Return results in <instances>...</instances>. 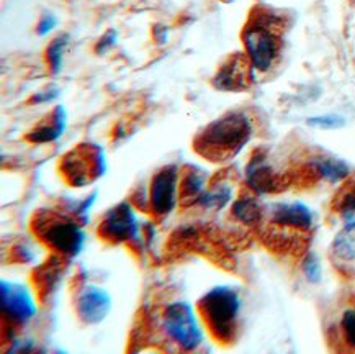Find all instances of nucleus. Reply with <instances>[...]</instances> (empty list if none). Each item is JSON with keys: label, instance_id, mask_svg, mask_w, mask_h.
<instances>
[{"label": "nucleus", "instance_id": "f257e3e1", "mask_svg": "<svg viewBox=\"0 0 355 354\" xmlns=\"http://www.w3.org/2000/svg\"><path fill=\"white\" fill-rule=\"evenodd\" d=\"M313 226V213L303 203H274L263 210L257 233L268 251L282 256H304Z\"/></svg>", "mask_w": 355, "mask_h": 354}, {"label": "nucleus", "instance_id": "f03ea898", "mask_svg": "<svg viewBox=\"0 0 355 354\" xmlns=\"http://www.w3.org/2000/svg\"><path fill=\"white\" fill-rule=\"evenodd\" d=\"M285 30L284 15L263 6L252 8L243 30V43L250 65L259 74H267L279 65Z\"/></svg>", "mask_w": 355, "mask_h": 354}, {"label": "nucleus", "instance_id": "7ed1b4c3", "mask_svg": "<svg viewBox=\"0 0 355 354\" xmlns=\"http://www.w3.org/2000/svg\"><path fill=\"white\" fill-rule=\"evenodd\" d=\"M252 135V117L245 112H230L200 131L195 151L210 161H227L248 144Z\"/></svg>", "mask_w": 355, "mask_h": 354}, {"label": "nucleus", "instance_id": "20e7f679", "mask_svg": "<svg viewBox=\"0 0 355 354\" xmlns=\"http://www.w3.org/2000/svg\"><path fill=\"white\" fill-rule=\"evenodd\" d=\"M198 310L211 331L213 338L220 343H233L238 338L241 297L238 290L230 285H218L200 298Z\"/></svg>", "mask_w": 355, "mask_h": 354}, {"label": "nucleus", "instance_id": "39448f33", "mask_svg": "<svg viewBox=\"0 0 355 354\" xmlns=\"http://www.w3.org/2000/svg\"><path fill=\"white\" fill-rule=\"evenodd\" d=\"M33 231L53 251L76 258L85 243V233L74 219L61 212L43 210L33 219Z\"/></svg>", "mask_w": 355, "mask_h": 354}, {"label": "nucleus", "instance_id": "423d86ee", "mask_svg": "<svg viewBox=\"0 0 355 354\" xmlns=\"http://www.w3.org/2000/svg\"><path fill=\"white\" fill-rule=\"evenodd\" d=\"M166 331L184 351H195L203 343V331L195 317V310L187 302H174L164 312Z\"/></svg>", "mask_w": 355, "mask_h": 354}, {"label": "nucleus", "instance_id": "0eeeda50", "mask_svg": "<svg viewBox=\"0 0 355 354\" xmlns=\"http://www.w3.org/2000/svg\"><path fill=\"white\" fill-rule=\"evenodd\" d=\"M107 169L105 156L97 146H80L66 154L61 165V172L74 187H84L103 176Z\"/></svg>", "mask_w": 355, "mask_h": 354}, {"label": "nucleus", "instance_id": "6e6552de", "mask_svg": "<svg viewBox=\"0 0 355 354\" xmlns=\"http://www.w3.org/2000/svg\"><path fill=\"white\" fill-rule=\"evenodd\" d=\"M180 169L175 165L162 167L154 174L149 189V205L154 215L167 217L179 202Z\"/></svg>", "mask_w": 355, "mask_h": 354}, {"label": "nucleus", "instance_id": "1a4fd4ad", "mask_svg": "<svg viewBox=\"0 0 355 354\" xmlns=\"http://www.w3.org/2000/svg\"><path fill=\"white\" fill-rule=\"evenodd\" d=\"M98 235L112 243L135 242L139 236V224L130 202H120L110 208L98 226Z\"/></svg>", "mask_w": 355, "mask_h": 354}, {"label": "nucleus", "instance_id": "9d476101", "mask_svg": "<svg viewBox=\"0 0 355 354\" xmlns=\"http://www.w3.org/2000/svg\"><path fill=\"white\" fill-rule=\"evenodd\" d=\"M291 174H282L275 171L274 166L267 161V156L262 153L254 154L245 167V184L254 194H274L288 187Z\"/></svg>", "mask_w": 355, "mask_h": 354}, {"label": "nucleus", "instance_id": "9b49d317", "mask_svg": "<svg viewBox=\"0 0 355 354\" xmlns=\"http://www.w3.org/2000/svg\"><path fill=\"white\" fill-rule=\"evenodd\" d=\"M0 308L3 319L17 325H26L36 315V303L30 290L8 280L0 284Z\"/></svg>", "mask_w": 355, "mask_h": 354}, {"label": "nucleus", "instance_id": "f8f14e48", "mask_svg": "<svg viewBox=\"0 0 355 354\" xmlns=\"http://www.w3.org/2000/svg\"><path fill=\"white\" fill-rule=\"evenodd\" d=\"M256 71L250 65L248 54L236 53L223 62L220 69L213 77V87L227 92H239V90L249 89L252 84Z\"/></svg>", "mask_w": 355, "mask_h": 354}, {"label": "nucleus", "instance_id": "ddd939ff", "mask_svg": "<svg viewBox=\"0 0 355 354\" xmlns=\"http://www.w3.org/2000/svg\"><path fill=\"white\" fill-rule=\"evenodd\" d=\"M112 310V297L105 289L87 285L77 297V317L87 325H97L107 319Z\"/></svg>", "mask_w": 355, "mask_h": 354}, {"label": "nucleus", "instance_id": "4468645a", "mask_svg": "<svg viewBox=\"0 0 355 354\" xmlns=\"http://www.w3.org/2000/svg\"><path fill=\"white\" fill-rule=\"evenodd\" d=\"M263 208L261 202L257 201V194L252 190H248L245 194H241L238 199L231 205V215L238 221L239 225L245 226V228H259L263 217Z\"/></svg>", "mask_w": 355, "mask_h": 354}, {"label": "nucleus", "instance_id": "2eb2a0df", "mask_svg": "<svg viewBox=\"0 0 355 354\" xmlns=\"http://www.w3.org/2000/svg\"><path fill=\"white\" fill-rule=\"evenodd\" d=\"M331 258L334 264L349 267L355 264V221L344 224L331 243Z\"/></svg>", "mask_w": 355, "mask_h": 354}, {"label": "nucleus", "instance_id": "dca6fc26", "mask_svg": "<svg viewBox=\"0 0 355 354\" xmlns=\"http://www.w3.org/2000/svg\"><path fill=\"white\" fill-rule=\"evenodd\" d=\"M67 124V115L64 107L58 106L49 115V121H44L40 126H36L35 130H31L26 135V140L33 143H51L56 142L58 138H61L62 133L66 130Z\"/></svg>", "mask_w": 355, "mask_h": 354}, {"label": "nucleus", "instance_id": "f3484780", "mask_svg": "<svg viewBox=\"0 0 355 354\" xmlns=\"http://www.w3.org/2000/svg\"><path fill=\"white\" fill-rule=\"evenodd\" d=\"M331 210L344 224L355 221V179H349L340 185L331 202Z\"/></svg>", "mask_w": 355, "mask_h": 354}, {"label": "nucleus", "instance_id": "a211bd4d", "mask_svg": "<svg viewBox=\"0 0 355 354\" xmlns=\"http://www.w3.org/2000/svg\"><path fill=\"white\" fill-rule=\"evenodd\" d=\"M231 199H233V184L230 180L221 179L216 184L205 189L197 202L208 210H221L231 202Z\"/></svg>", "mask_w": 355, "mask_h": 354}, {"label": "nucleus", "instance_id": "6ab92c4d", "mask_svg": "<svg viewBox=\"0 0 355 354\" xmlns=\"http://www.w3.org/2000/svg\"><path fill=\"white\" fill-rule=\"evenodd\" d=\"M207 172H203L198 167L189 169L180 180V201L184 203L197 202L203 190L207 189Z\"/></svg>", "mask_w": 355, "mask_h": 354}, {"label": "nucleus", "instance_id": "aec40b11", "mask_svg": "<svg viewBox=\"0 0 355 354\" xmlns=\"http://www.w3.org/2000/svg\"><path fill=\"white\" fill-rule=\"evenodd\" d=\"M339 339L347 351H355V308L343 312L339 320Z\"/></svg>", "mask_w": 355, "mask_h": 354}, {"label": "nucleus", "instance_id": "412c9836", "mask_svg": "<svg viewBox=\"0 0 355 354\" xmlns=\"http://www.w3.org/2000/svg\"><path fill=\"white\" fill-rule=\"evenodd\" d=\"M67 42H69V36L61 35L58 36V38H54L53 42L49 43V47L46 48V61L53 74H58V72L61 71L62 54H64Z\"/></svg>", "mask_w": 355, "mask_h": 354}, {"label": "nucleus", "instance_id": "4be33fe9", "mask_svg": "<svg viewBox=\"0 0 355 354\" xmlns=\"http://www.w3.org/2000/svg\"><path fill=\"white\" fill-rule=\"evenodd\" d=\"M308 125L316 126V128L322 130H336L344 125V118L339 115H321V117H311L308 120Z\"/></svg>", "mask_w": 355, "mask_h": 354}, {"label": "nucleus", "instance_id": "5701e85b", "mask_svg": "<svg viewBox=\"0 0 355 354\" xmlns=\"http://www.w3.org/2000/svg\"><path fill=\"white\" fill-rule=\"evenodd\" d=\"M303 271L309 283H318L321 279V266L313 253H306L303 258Z\"/></svg>", "mask_w": 355, "mask_h": 354}, {"label": "nucleus", "instance_id": "b1692460", "mask_svg": "<svg viewBox=\"0 0 355 354\" xmlns=\"http://www.w3.org/2000/svg\"><path fill=\"white\" fill-rule=\"evenodd\" d=\"M59 90L56 85H49V87L40 90V92H36L33 97H31V102L33 103H46V102H53L54 99L59 97Z\"/></svg>", "mask_w": 355, "mask_h": 354}, {"label": "nucleus", "instance_id": "393cba45", "mask_svg": "<svg viewBox=\"0 0 355 354\" xmlns=\"http://www.w3.org/2000/svg\"><path fill=\"white\" fill-rule=\"evenodd\" d=\"M56 24H58V18L51 15V13H46V15L41 17L40 24L36 26V31H38L40 36H46L48 33H51Z\"/></svg>", "mask_w": 355, "mask_h": 354}, {"label": "nucleus", "instance_id": "a878e982", "mask_svg": "<svg viewBox=\"0 0 355 354\" xmlns=\"http://www.w3.org/2000/svg\"><path fill=\"white\" fill-rule=\"evenodd\" d=\"M115 38H116L115 31H113V30L107 31V33L102 36V40H100V42L97 43V47H95V51H97L98 54L108 51V49H110L113 44H115Z\"/></svg>", "mask_w": 355, "mask_h": 354}, {"label": "nucleus", "instance_id": "bb28decb", "mask_svg": "<svg viewBox=\"0 0 355 354\" xmlns=\"http://www.w3.org/2000/svg\"><path fill=\"white\" fill-rule=\"evenodd\" d=\"M15 251L18 253V256H20V260H21V262H30L31 260H33V253L30 251L28 248H25V246H18Z\"/></svg>", "mask_w": 355, "mask_h": 354}]
</instances>
